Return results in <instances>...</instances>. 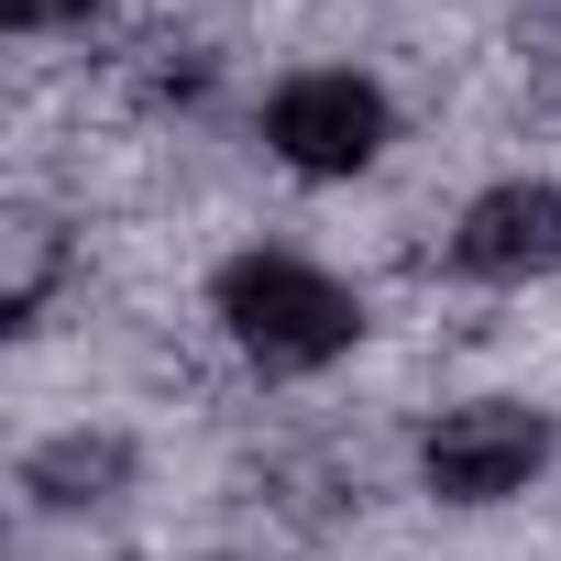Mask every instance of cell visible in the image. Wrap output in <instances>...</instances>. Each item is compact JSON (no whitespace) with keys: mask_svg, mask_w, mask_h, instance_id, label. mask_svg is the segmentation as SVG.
I'll list each match as a JSON object with an SVG mask.
<instances>
[{"mask_svg":"<svg viewBox=\"0 0 561 561\" xmlns=\"http://www.w3.org/2000/svg\"><path fill=\"white\" fill-rule=\"evenodd\" d=\"M209 309H220L231 353L264 364V375H320V364H342L364 342V298L342 287V275L298 264V253H231Z\"/></svg>","mask_w":561,"mask_h":561,"instance_id":"1","label":"cell"},{"mask_svg":"<svg viewBox=\"0 0 561 561\" xmlns=\"http://www.w3.org/2000/svg\"><path fill=\"white\" fill-rule=\"evenodd\" d=\"M539 462H550V408H528V397H462V408H440L430 440H419V484H430L440 506H495V495H517Z\"/></svg>","mask_w":561,"mask_h":561,"instance_id":"2","label":"cell"},{"mask_svg":"<svg viewBox=\"0 0 561 561\" xmlns=\"http://www.w3.org/2000/svg\"><path fill=\"white\" fill-rule=\"evenodd\" d=\"M264 144H275V165H298V176H364L386 154V89L353 78V67H298L287 89L264 100Z\"/></svg>","mask_w":561,"mask_h":561,"instance_id":"3","label":"cell"},{"mask_svg":"<svg viewBox=\"0 0 561 561\" xmlns=\"http://www.w3.org/2000/svg\"><path fill=\"white\" fill-rule=\"evenodd\" d=\"M451 264L473 275V287H528V275H550L561 264V187H539V176L484 187L451 220Z\"/></svg>","mask_w":561,"mask_h":561,"instance_id":"4","label":"cell"},{"mask_svg":"<svg viewBox=\"0 0 561 561\" xmlns=\"http://www.w3.org/2000/svg\"><path fill=\"white\" fill-rule=\"evenodd\" d=\"M100 0H0V23L12 34H67V23H89Z\"/></svg>","mask_w":561,"mask_h":561,"instance_id":"5","label":"cell"}]
</instances>
